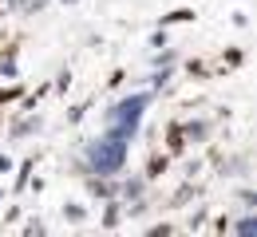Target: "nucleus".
Masks as SVG:
<instances>
[{"label": "nucleus", "instance_id": "f257e3e1", "mask_svg": "<svg viewBox=\"0 0 257 237\" xmlns=\"http://www.w3.org/2000/svg\"><path fill=\"white\" fill-rule=\"evenodd\" d=\"M123 158H127V138L115 135V131H107L103 138L91 142V166L99 174H115V170L123 166Z\"/></svg>", "mask_w": 257, "mask_h": 237}, {"label": "nucleus", "instance_id": "f03ea898", "mask_svg": "<svg viewBox=\"0 0 257 237\" xmlns=\"http://www.w3.org/2000/svg\"><path fill=\"white\" fill-rule=\"evenodd\" d=\"M147 103H151V95H147V91H143V95L123 99L115 111H107V131L131 138V135H135V127H139V119H143V107H147Z\"/></svg>", "mask_w": 257, "mask_h": 237}, {"label": "nucleus", "instance_id": "7ed1b4c3", "mask_svg": "<svg viewBox=\"0 0 257 237\" xmlns=\"http://www.w3.org/2000/svg\"><path fill=\"white\" fill-rule=\"evenodd\" d=\"M115 221H119V209H115V205H111V209H107V213H103V225H115Z\"/></svg>", "mask_w": 257, "mask_h": 237}, {"label": "nucleus", "instance_id": "20e7f679", "mask_svg": "<svg viewBox=\"0 0 257 237\" xmlns=\"http://www.w3.org/2000/svg\"><path fill=\"white\" fill-rule=\"evenodd\" d=\"M253 229H257V221H253V217H245V221L237 225V233H253Z\"/></svg>", "mask_w": 257, "mask_h": 237}]
</instances>
